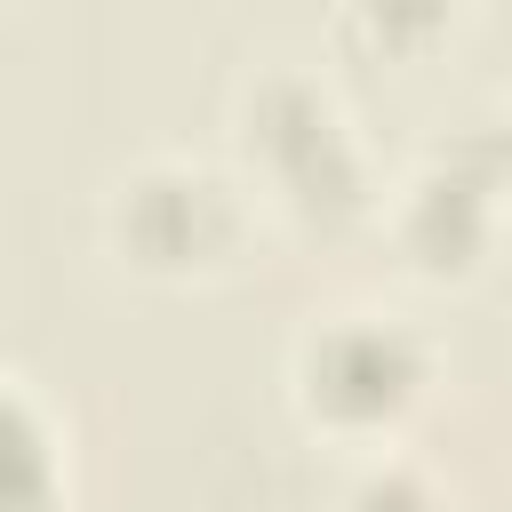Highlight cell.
<instances>
[{
    "label": "cell",
    "mask_w": 512,
    "mask_h": 512,
    "mask_svg": "<svg viewBox=\"0 0 512 512\" xmlns=\"http://www.w3.org/2000/svg\"><path fill=\"white\" fill-rule=\"evenodd\" d=\"M336 512H440V488H432V472H424V464H408V456H384V448H376V456L344 480Z\"/></svg>",
    "instance_id": "obj_6"
},
{
    "label": "cell",
    "mask_w": 512,
    "mask_h": 512,
    "mask_svg": "<svg viewBox=\"0 0 512 512\" xmlns=\"http://www.w3.org/2000/svg\"><path fill=\"white\" fill-rule=\"evenodd\" d=\"M64 496V448L40 400L0 368V512H56Z\"/></svg>",
    "instance_id": "obj_5"
},
{
    "label": "cell",
    "mask_w": 512,
    "mask_h": 512,
    "mask_svg": "<svg viewBox=\"0 0 512 512\" xmlns=\"http://www.w3.org/2000/svg\"><path fill=\"white\" fill-rule=\"evenodd\" d=\"M240 144L256 152V168L272 176V192L296 216H344L368 192L352 120L336 112V96L312 72H288V64L256 72L240 88Z\"/></svg>",
    "instance_id": "obj_2"
},
{
    "label": "cell",
    "mask_w": 512,
    "mask_h": 512,
    "mask_svg": "<svg viewBox=\"0 0 512 512\" xmlns=\"http://www.w3.org/2000/svg\"><path fill=\"white\" fill-rule=\"evenodd\" d=\"M400 240L416 264L448 272V264H472L488 248V224H496V160L480 168H456V152H432L408 184H400V208H392Z\"/></svg>",
    "instance_id": "obj_4"
},
{
    "label": "cell",
    "mask_w": 512,
    "mask_h": 512,
    "mask_svg": "<svg viewBox=\"0 0 512 512\" xmlns=\"http://www.w3.org/2000/svg\"><path fill=\"white\" fill-rule=\"evenodd\" d=\"M432 384V344L376 304H344L296 336V400L328 432H392Z\"/></svg>",
    "instance_id": "obj_1"
},
{
    "label": "cell",
    "mask_w": 512,
    "mask_h": 512,
    "mask_svg": "<svg viewBox=\"0 0 512 512\" xmlns=\"http://www.w3.org/2000/svg\"><path fill=\"white\" fill-rule=\"evenodd\" d=\"M112 240L152 272L208 264L240 240V184L216 176L208 160L152 152L112 184Z\"/></svg>",
    "instance_id": "obj_3"
}]
</instances>
